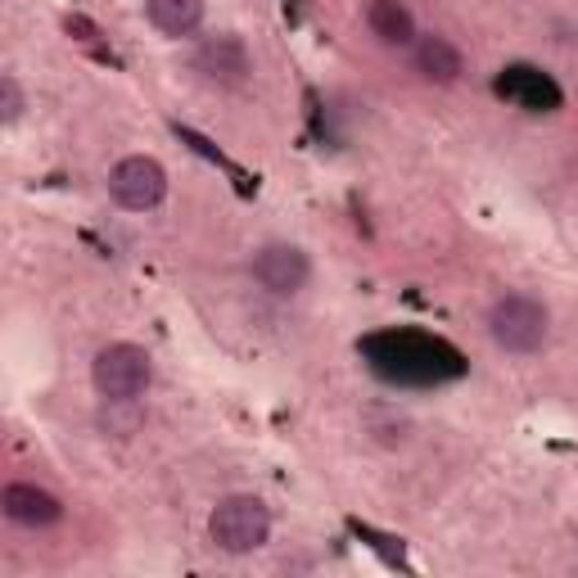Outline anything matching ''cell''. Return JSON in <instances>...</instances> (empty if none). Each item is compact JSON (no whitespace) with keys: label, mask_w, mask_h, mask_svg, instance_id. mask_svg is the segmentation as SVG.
Wrapping results in <instances>:
<instances>
[{"label":"cell","mask_w":578,"mask_h":578,"mask_svg":"<svg viewBox=\"0 0 578 578\" xmlns=\"http://www.w3.org/2000/svg\"><path fill=\"white\" fill-rule=\"evenodd\" d=\"M208 533H213V543L230 556L258 552L267 537H272V511H267L258 497L236 492V497H226V502H217V511L208 520Z\"/></svg>","instance_id":"277c9868"},{"label":"cell","mask_w":578,"mask_h":578,"mask_svg":"<svg viewBox=\"0 0 578 578\" xmlns=\"http://www.w3.org/2000/svg\"><path fill=\"white\" fill-rule=\"evenodd\" d=\"M488 335L502 353H515V358H529L547 343L552 335V313L543 298L533 294H502L492 303L488 313Z\"/></svg>","instance_id":"7a4b0ae2"},{"label":"cell","mask_w":578,"mask_h":578,"mask_svg":"<svg viewBox=\"0 0 578 578\" xmlns=\"http://www.w3.org/2000/svg\"><path fill=\"white\" fill-rule=\"evenodd\" d=\"M149 23L168 36H190L204 23V0H145Z\"/></svg>","instance_id":"7c38bea8"},{"label":"cell","mask_w":578,"mask_h":578,"mask_svg":"<svg viewBox=\"0 0 578 578\" xmlns=\"http://www.w3.org/2000/svg\"><path fill=\"white\" fill-rule=\"evenodd\" d=\"M416 68H420V77H430V82L452 87L461 77V50L447 42V36H420L416 42Z\"/></svg>","instance_id":"8fae6325"},{"label":"cell","mask_w":578,"mask_h":578,"mask_svg":"<svg viewBox=\"0 0 578 578\" xmlns=\"http://www.w3.org/2000/svg\"><path fill=\"white\" fill-rule=\"evenodd\" d=\"M0 507H5V515L23 529H50L64 520V507L59 497L36 488V484H5V492H0Z\"/></svg>","instance_id":"9c48e42d"},{"label":"cell","mask_w":578,"mask_h":578,"mask_svg":"<svg viewBox=\"0 0 578 578\" xmlns=\"http://www.w3.org/2000/svg\"><path fill=\"white\" fill-rule=\"evenodd\" d=\"M91 379H95L100 398L136 403L154 379V362H149V353L140 349V343H104V349L95 353V362H91Z\"/></svg>","instance_id":"3957f363"},{"label":"cell","mask_w":578,"mask_h":578,"mask_svg":"<svg viewBox=\"0 0 578 578\" xmlns=\"http://www.w3.org/2000/svg\"><path fill=\"white\" fill-rule=\"evenodd\" d=\"M253 276H258V285L267 294L290 298V294H298L307 285V276H313V262H307V253L298 245L276 240V245H262L253 253Z\"/></svg>","instance_id":"52a82bcc"},{"label":"cell","mask_w":578,"mask_h":578,"mask_svg":"<svg viewBox=\"0 0 578 578\" xmlns=\"http://www.w3.org/2000/svg\"><path fill=\"white\" fill-rule=\"evenodd\" d=\"M362 358H366V366L379 379L403 384V389H434V384H452L471 366L466 358H461V349H452L447 339H439L430 330H411V326L366 335L362 339Z\"/></svg>","instance_id":"6da1fadb"},{"label":"cell","mask_w":578,"mask_h":578,"mask_svg":"<svg viewBox=\"0 0 578 578\" xmlns=\"http://www.w3.org/2000/svg\"><path fill=\"white\" fill-rule=\"evenodd\" d=\"M195 68L208 77V82H222V87H240L249 77V46L240 42L236 32H222V36H208V42L195 50Z\"/></svg>","instance_id":"ba28073f"},{"label":"cell","mask_w":578,"mask_h":578,"mask_svg":"<svg viewBox=\"0 0 578 578\" xmlns=\"http://www.w3.org/2000/svg\"><path fill=\"white\" fill-rule=\"evenodd\" d=\"M0 118L5 123L23 118V87L14 82V77H0Z\"/></svg>","instance_id":"4fadbf2b"},{"label":"cell","mask_w":578,"mask_h":578,"mask_svg":"<svg viewBox=\"0 0 578 578\" xmlns=\"http://www.w3.org/2000/svg\"><path fill=\"white\" fill-rule=\"evenodd\" d=\"M497 95L529 109V113H556L565 104V91L552 72L543 68H533V64H507L502 72H497Z\"/></svg>","instance_id":"8992f818"},{"label":"cell","mask_w":578,"mask_h":578,"mask_svg":"<svg viewBox=\"0 0 578 578\" xmlns=\"http://www.w3.org/2000/svg\"><path fill=\"white\" fill-rule=\"evenodd\" d=\"M109 195L127 213H149L168 195V172L159 159H149V154H127V159L109 172Z\"/></svg>","instance_id":"5b68a950"},{"label":"cell","mask_w":578,"mask_h":578,"mask_svg":"<svg viewBox=\"0 0 578 578\" xmlns=\"http://www.w3.org/2000/svg\"><path fill=\"white\" fill-rule=\"evenodd\" d=\"M366 23L384 46H411L416 42V19L403 0H371L366 5Z\"/></svg>","instance_id":"30bf717a"},{"label":"cell","mask_w":578,"mask_h":578,"mask_svg":"<svg viewBox=\"0 0 578 578\" xmlns=\"http://www.w3.org/2000/svg\"><path fill=\"white\" fill-rule=\"evenodd\" d=\"M64 27H68V36H77V42H95V23L82 19V14H68Z\"/></svg>","instance_id":"5bb4252c"}]
</instances>
